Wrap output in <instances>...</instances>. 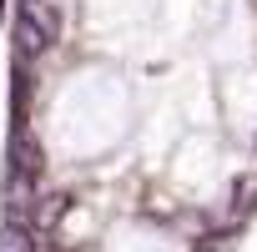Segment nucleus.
Here are the masks:
<instances>
[{"label":"nucleus","instance_id":"nucleus-1","mask_svg":"<svg viewBox=\"0 0 257 252\" xmlns=\"http://www.w3.org/2000/svg\"><path fill=\"white\" fill-rule=\"evenodd\" d=\"M61 41V16L56 6H46V0H26L21 16H16V46L21 56H41Z\"/></svg>","mask_w":257,"mask_h":252},{"label":"nucleus","instance_id":"nucleus-2","mask_svg":"<svg viewBox=\"0 0 257 252\" xmlns=\"http://www.w3.org/2000/svg\"><path fill=\"white\" fill-rule=\"evenodd\" d=\"M11 172H16V177H41V147H36L26 132L11 137Z\"/></svg>","mask_w":257,"mask_h":252},{"label":"nucleus","instance_id":"nucleus-3","mask_svg":"<svg viewBox=\"0 0 257 252\" xmlns=\"http://www.w3.org/2000/svg\"><path fill=\"white\" fill-rule=\"evenodd\" d=\"M0 252H41V242L26 222H6L0 227Z\"/></svg>","mask_w":257,"mask_h":252}]
</instances>
